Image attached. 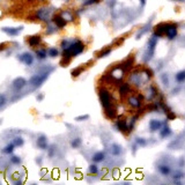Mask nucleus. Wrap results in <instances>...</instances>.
<instances>
[{
    "label": "nucleus",
    "instance_id": "nucleus-1",
    "mask_svg": "<svg viewBox=\"0 0 185 185\" xmlns=\"http://www.w3.org/2000/svg\"><path fill=\"white\" fill-rule=\"evenodd\" d=\"M83 50H84V44L81 41H79V40L71 41L70 45L65 50H63V57L73 58V57H76L80 53H82Z\"/></svg>",
    "mask_w": 185,
    "mask_h": 185
},
{
    "label": "nucleus",
    "instance_id": "nucleus-2",
    "mask_svg": "<svg viewBox=\"0 0 185 185\" xmlns=\"http://www.w3.org/2000/svg\"><path fill=\"white\" fill-rule=\"evenodd\" d=\"M99 96H100V101H101V104L104 109H108L112 105V99H111V95L110 92L104 89V88H100L99 89Z\"/></svg>",
    "mask_w": 185,
    "mask_h": 185
},
{
    "label": "nucleus",
    "instance_id": "nucleus-3",
    "mask_svg": "<svg viewBox=\"0 0 185 185\" xmlns=\"http://www.w3.org/2000/svg\"><path fill=\"white\" fill-rule=\"evenodd\" d=\"M49 75H50V72H45V73H42V74H36V75L32 76V79L29 80V83L32 86H34L35 88H38L44 83V81L49 78Z\"/></svg>",
    "mask_w": 185,
    "mask_h": 185
},
{
    "label": "nucleus",
    "instance_id": "nucleus-4",
    "mask_svg": "<svg viewBox=\"0 0 185 185\" xmlns=\"http://www.w3.org/2000/svg\"><path fill=\"white\" fill-rule=\"evenodd\" d=\"M17 59H19V61H21V63H23L27 66H32L34 64V60H35L34 56L32 53H29V52H23V53L19 54Z\"/></svg>",
    "mask_w": 185,
    "mask_h": 185
},
{
    "label": "nucleus",
    "instance_id": "nucleus-5",
    "mask_svg": "<svg viewBox=\"0 0 185 185\" xmlns=\"http://www.w3.org/2000/svg\"><path fill=\"white\" fill-rule=\"evenodd\" d=\"M50 15H51V12H50V9H48V8H41V9H38V11L36 12V17H37L38 20H41V21L48 22L49 19H50Z\"/></svg>",
    "mask_w": 185,
    "mask_h": 185
},
{
    "label": "nucleus",
    "instance_id": "nucleus-6",
    "mask_svg": "<svg viewBox=\"0 0 185 185\" xmlns=\"http://www.w3.org/2000/svg\"><path fill=\"white\" fill-rule=\"evenodd\" d=\"M23 30V27H15V28H3V32L5 34H7L8 36H16L19 35Z\"/></svg>",
    "mask_w": 185,
    "mask_h": 185
},
{
    "label": "nucleus",
    "instance_id": "nucleus-7",
    "mask_svg": "<svg viewBox=\"0 0 185 185\" xmlns=\"http://www.w3.org/2000/svg\"><path fill=\"white\" fill-rule=\"evenodd\" d=\"M25 84H27V80L24 78H22V76L16 78L12 83V86H13V88L15 90H21L23 87H25Z\"/></svg>",
    "mask_w": 185,
    "mask_h": 185
},
{
    "label": "nucleus",
    "instance_id": "nucleus-8",
    "mask_svg": "<svg viewBox=\"0 0 185 185\" xmlns=\"http://www.w3.org/2000/svg\"><path fill=\"white\" fill-rule=\"evenodd\" d=\"M163 126V123L161 120H156V119H151L149 121V129L151 132H156V131H160Z\"/></svg>",
    "mask_w": 185,
    "mask_h": 185
},
{
    "label": "nucleus",
    "instance_id": "nucleus-9",
    "mask_svg": "<svg viewBox=\"0 0 185 185\" xmlns=\"http://www.w3.org/2000/svg\"><path fill=\"white\" fill-rule=\"evenodd\" d=\"M52 21H53V23L56 24V27L59 28V29L64 28V27L66 25V23H67V21H66L63 16H60V15H54L53 19H52Z\"/></svg>",
    "mask_w": 185,
    "mask_h": 185
},
{
    "label": "nucleus",
    "instance_id": "nucleus-10",
    "mask_svg": "<svg viewBox=\"0 0 185 185\" xmlns=\"http://www.w3.org/2000/svg\"><path fill=\"white\" fill-rule=\"evenodd\" d=\"M164 34L167 35V37L169 40H174L176 37V35H177V27L174 25V24L172 25H167V29H166Z\"/></svg>",
    "mask_w": 185,
    "mask_h": 185
},
{
    "label": "nucleus",
    "instance_id": "nucleus-11",
    "mask_svg": "<svg viewBox=\"0 0 185 185\" xmlns=\"http://www.w3.org/2000/svg\"><path fill=\"white\" fill-rule=\"evenodd\" d=\"M41 43H42V38H41L40 35H34V36H30V37L28 38V44H29L30 46H33V48L38 46Z\"/></svg>",
    "mask_w": 185,
    "mask_h": 185
},
{
    "label": "nucleus",
    "instance_id": "nucleus-12",
    "mask_svg": "<svg viewBox=\"0 0 185 185\" xmlns=\"http://www.w3.org/2000/svg\"><path fill=\"white\" fill-rule=\"evenodd\" d=\"M37 147L40 149H48V139H46V135L44 134H41L37 139Z\"/></svg>",
    "mask_w": 185,
    "mask_h": 185
},
{
    "label": "nucleus",
    "instance_id": "nucleus-13",
    "mask_svg": "<svg viewBox=\"0 0 185 185\" xmlns=\"http://www.w3.org/2000/svg\"><path fill=\"white\" fill-rule=\"evenodd\" d=\"M127 102H129V104H130L132 108H134V109H138V108H140V107H141V101H140L138 97H135V96H131V97H129Z\"/></svg>",
    "mask_w": 185,
    "mask_h": 185
},
{
    "label": "nucleus",
    "instance_id": "nucleus-14",
    "mask_svg": "<svg viewBox=\"0 0 185 185\" xmlns=\"http://www.w3.org/2000/svg\"><path fill=\"white\" fill-rule=\"evenodd\" d=\"M104 159H105V154L103 151H97L92 155V162L94 163H100V162L104 161Z\"/></svg>",
    "mask_w": 185,
    "mask_h": 185
},
{
    "label": "nucleus",
    "instance_id": "nucleus-15",
    "mask_svg": "<svg viewBox=\"0 0 185 185\" xmlns=\"http://www.w3.org/2000/svg\"><path fill=\"white\" fill-rule=\"evenodd\" d=\"M35 53H36V58L40 59V60H44V59H46V57L49 56L46 49H38V50H36Z\"/></svg>",
    "mask_w": 185,
    "mask_h": 185
},
{
    "label": "nucleus",
    "instance_id": "nucleus-16",
    "mask_svg": "<svg viewBox=\"0 0 185 185\" xmlns=\"http://www.w3.org/2000/svg\"><path fill=\"white\" fill-rule=\"evenodd\" d=\"M14 149H15V145L13 143V142H9V143H7L4 148H3V154H6V155H9V154H12L13 151H14Z\"/></svg>",
    "mask_w": 185,
    "mask_h": 185
},
{
    "label": "nucleus",
    "instance_id": "nucleus-17",
    "mask_svg": "<svg viewBox=\"0 0 185 185\" xmlns=\"http://www.w3.org/2000/svg\"><path fill=\"white\" fill-rule=\"evenodd\" d=\"M116 127L119 130V131H126V130H129V126H127V123H126V120H118L117 123H116Z\"/></svg>",
    "mask_w": 185,
    "mask_h": 185
},
{
    "label": "nucleus",
    "instance_id": "nucleus-18",
    "mask_svg": "<svg viewBox=\"0 0 185 185\" xmlns=\"http://www.w3.org/2000/svg\"><path fill=\"white\" fill-rule=\"evenodd\" d=\"M104 113H105V117L108 118V119H115L116 118V116H117V112H116V110L113 109V108H108V109H105V111H104Z\"/></svg>",
    "mask_w": 185,
    "mask_h": 185
},
{
    "label": "nucleus",
    "instance_id": "nucleus-19",
    "mask_svg": "<svg viewBox=\"0 0 185 185\" xmlns=\"http://www.w3.org/2000/svg\"><path fill=\"white\" fill-rule=\"evenodd\" d=\"M159 171H160V174L161 175H163V176H168L169 174H170V167L169 166H166V164H161V166H159Z\"/></svg>",
    "mask_w": 185,
    "mask_h": 185
},
{
    "label": "nucleus",
    "instance_id": "nucleus-20",
    "mask_svg": "<svg viewBox=\"0 0 185 185\" xmlns=\"http://www.w3.org/2000/svg\"><path fill=\"white\" fill-rule=\"evenodd\" d=\"M130 92V87H129V84L127 83H123L121 86H120V88H119V94L121 95V96H125V95H127Z\"/></svg>",
    "mask_w": 185,
    "mask_h": 185
},
{
    "label": "nucleus",
    "instance_id": "nucleus-21",
    "mask_svg": "<svg viewBox=\"0 0 185 185\" xmlns=\"http://www.w3.org/2000/svg\"><path fill=\"white\" fill-rule=\"evenodd\" d=\"M175 79H176V81H177L178 83L185 82V71H180V72H178V73L176 74Z\"/></svg>",
    "mask_w": 185,
    "mask_h": 185
},
{
    "label": "nucleus",
    "instance_id": "nucleus-22",
    "mask_svg": "<svg viewBox=\"0 0 185 185\" xmlns=\"http://www.w3.org/2000/svg\"><path fill=\"white\" fill-rule=\"evenodd\" d=\"M81 143H82V140H81V138H75V139H73L72 141H71V147L72 148H80V146H81Z\"/></svg>",
    "mask_w": 185,
    "mask_h": 185
},
{
    "label": "nucleus",
    "instance_id": "nucleus-23",
    "mask_svg": "<svg viewBox=\"0 0 185 185\" xmlns=\"http://www.w3.org/2000/svg\"><path fill=\"white\" fill-rule=\"evenodd\" d=\"M88 171H89L90 175H97L99 174V167L96 166V163H92V164L89 166Z\"/></svg>",
    "mask_w": 185,
    "mask_h": 185
},
{
    "label": "nucleus",
    "instance_id": "nucleus-24",
    "mask_svg": "<svg viewBox=\"0 0 185 185\" xmlns=\"http://www.w3.org/2000/svg\"><path fill=\"white\" fill-rule=\"evenodd\" d=\"M82 71H83V67H82V66H79V67H76V68H74V70L71 71V75H72L73 78H78V76L82 73Z\"/></svg>",
    "mask_w": 185,
    "mask_h": 185
},
{
    "label": "nucleus",
    "instance_id": "nucleus-25",
    "mask_svg": "<svg viewBox=\"0 0 185 185\" xmlns=\"http://www.w3.org/2000/svg\"><path fill=\"white\" fill-rule=\"evenodd\" d=\"M160 134H161V138H167V137H169L171 134V130L168 126H166L162 130H160Z\"/></svg>",
    "mask_w": 185,
    "mask_h": 185
},
{
    "label": "nucleus",
    "instance_id": "nucleus-26",
    "mask_svg": "<svg viewBox=\"0 0 185 185\" xmlns=\"http://www.w3.org/2000/svg\"><path fill=\"white\" fill-rule=\"evenodd\" d=\"M12 142L15 145V147H21V146H23V145H24V140H23L21 137H16V138H14Z\"/></svg>",
    "mask_w": 185,
    "mask_h": 185
},
{
    "label": "nucleus",
    "instance_id": "nucleus-27",
    "mask_svg": "<svg viewBox=\"0 0 185 185\" xmlns=\"http://www.w3.org/2000/svg\"><path fill=\"white\" fill-rule=\"evenodd\" d=\"M110 52H111V49L110 48L109 49H105V50H102V51H100L97 53V58H105V57H108L110 54Z\"/></svg>",
    "mask_w": 185,
    "mask_h": 185
},
{
    "label": "nucleus",
    "instance_id": "nucleus-28",
    "mask_svg": "<svg viewBox=\"0 0 185 185\" xmlns=\"http://www.w3.org/2000/svg\"><path fill=\"white\" fill-rule=\"evenodd\" d=\"M111 153H112V155L117 156V155H119V154L121 153V149H120V147L118 145H113L112 148H111Z\"/></svg>",
    "mask_w": 185,
    "mask_h": 185
},
{
    "label": "nucleus",
    "instance_id": "nucleus-29",
    "mask_svg": "<svg viewBox=\"0 0 185 185\" xmlns=\"http://www.w3.org/2000/svg\"><path fill=\"white\" fill-rule=\"evenodd\" d=\"M48 54L53 58V57H57L59 54V51L56 48H50V49H48Z\"/></svg>",
    "mask_w": 185,
    "mask_h": 185
},
{
    "label": "nucleus",
    "instance_id": "nucleus-30",
    "mask_svg": "<svg viewBox=\"0 0 185 185\" xmlns=\"http://www.w3.org/2000/svg\"><path fill=\"white\" fill-rule=\"evenodd\" d=\"M61 16H63V17H64V19H65L66 21H67V20H70V21H73V19H74V17L72 16V14H71V13H70L68 11H65V12H63V13H61Z\"/></svg>",
    "mask_w": 185,
    "mask_h": 185
},
{
    "label": "nucleus",
    "instance_id": "nucleus-31",
    "mask_svg": "<svg viewBox=\"0 0 185 185\" xmlns=\"http://www.w3.org/2000/svg\"><path fill=\"white\" fill-rule=\"evenodd\" d=\"M70 63H71V58H66V57H63V59H61V61H60V65L63 66V67H67Z\"/></svg>",
    "mask_w": 185,
    "mask_h": 185
},
{
    "label": "nucleus",
    "instance_id": "nucleus-32",
    "mask_svg": "<svg viewBox=\"0 0 185 185\" xmlns=\"http://www.w3.org/2000/svg\"><path fill=\"white\" fill-rule=\"evenodd\" d=\"M11 163H13V164H16V166L21 164V159H20V156L13 155V156L11 158Z\"/></svg>",
    "mask_w": 185,
    "mask_h": 185
},
{
    "label": "nucleus",
    "instance_id": "nucleus-33",
    "mask_svg": "<svg viewBox=\"0 0 185 185\" xmlns=\"http://www.w3.org/2000/svg\"><path fill=\"white\" fill-rule=\"evenodd\" d=\"M7 102V97L5 94H0V108H3Z\"/></svg>",
    "mask_w": 185,
    "mask_h": 185
},
{
    "label": "nucleus",
    "instance_id": "nucleus-34",
    "mask_svg": "<svg viewBox=\"0 0 185 185\" xmlns=\"http://www.w3.org/2000/svg\"><path fill=\"white\" fill-rule=\"evenodd\" d=\"M88 119H89V115H81V116L75 117L76 121H84V120H88Z\"/></svg>",
    "mask_w": 185,
    "mask_h": 185
},
{
    "label": "nucleus",
    "instance_id": "nucleus-35",
    "mask_svg": "<svg viewBox=\"0 0 185 185\" xmlns=\"http://www.w3.org/2000/svg\"><path fill=\"white\" fill-rule=\"evenodd\" d=\"M137 143L139 145V146H145L147 142H146V140H143L142 138H138V140H137Z\"/></svg>",
    "mask_w": 185,
    "mask_h": 185
},
{
    "label": "nucleus",
    "instance_id": "nucleus-36",
    "mask_svg": "<svg viewBox=\"0 0 185 185\" xmlns=\"http://www.w3.org/2000/svg\"><path fill=\"white\" fill-rule=\"evenodd\" d=\"M48 149H49V148H48ZM54 150H56V148H54V147H51V149H49V156H50V158H52V156H53Z\"/></svg>",
    "mask_w": 185,
    "mask_h": 185
},
{
    "label": "nucleus",
    "instance_id": "nucleus-37",
    "mask_svg": "<svg viewBox=\"0 0 185 185\" xmlns=\"http://www.w3.org/2000/svg\"><path fill=\"white\" fill-rule=\"evenodd\" d=\"M36 99H37V101H38V102H42V101H43V99H44V95H43V94H38Z\"/></svg>",
    "mask_w": 185,
    "mask_h": 185
},
{
    "label": "nucleus",
    "instance_id": "nucleus-38",
    "mask_svg": "<svg viewBox=\"0 0 185 185\" xmlns=\"http://www.w3.org/2000/svg\"><path fill=\"white\" fill-rule=\"evenodd\" d=\"M6 49V44L5 43H1V44H0V51H4Z\"/></svg>",
    "mask_w": 185,
    "mask_h": 185
},
{
    "label": "nucleus",
    "instance_id": "nucleus-39",
    "mask_svg": "<svg viewBox=\"0 0 185 185\" xmlns=\"http://www.w3.org/2000/svg\"><path fill=\"white\" fill-rule=\"evenodd\" d=\"M0 124H1V121H0Z\"/></svg>",
    "mask_w": 185,
    "mask_h": 185
}]
</instances>
